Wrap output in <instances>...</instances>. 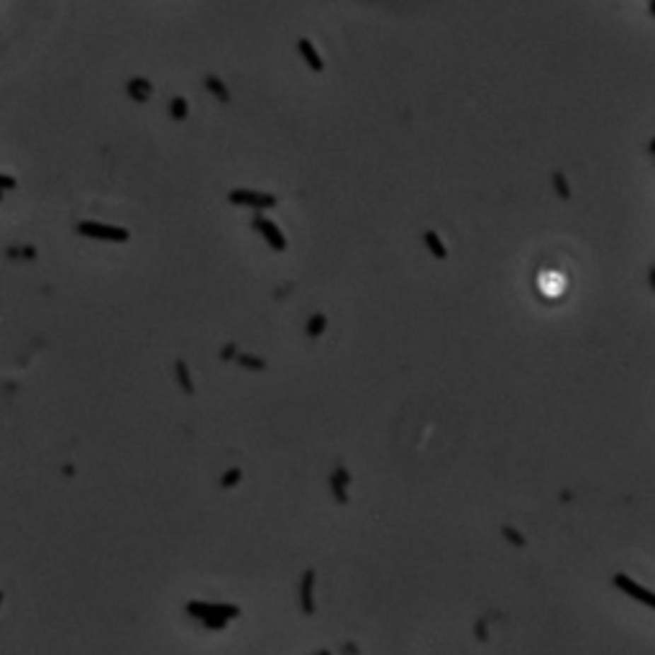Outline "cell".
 <instances>
[{
    "label": "cell",
    "instance_id": "obj_1",
    "mask_svg": "<svg viewBox=\"0 0 655 655\" xmlns=\"http://www.w3.org/2000/svg\"><path fill=\"white\" fill-rule=\"evenodd\" d=\"M187 615H192L195 620H200L202 625L210 630H223L228 622L241 615V607H238V604H223V602H190Z\"/></svg>",
    "mask_w": 655,
    "mask_h": 655
},
{
    "label": "cell",
    "instance_id": "obj_2",
    "mask_svg": "<svg viewBox=\"0 0 655 655\" xmlns=\"http://www.w3.org/2000/svg\"><path fill=\"white\" fill-rule=\"evenodd\" d=\"M74 231H77L82 238H90V241H105V243L131 241V231H128V228L113 226V223H103V221H80L74 226Z\"/></svg>",
    "mask_w": 655,
    "mask_h": 655
},
{
    "label": "cell",
    "instance_id": "obj_3",
    "mask_svg": "<svg viewBox=\"0 0 655 655\" xmlns=\"http://www.w3.org/2000/svg\"><path fill=\"white\" fill-rule=\"evenodd\" d=\"M228 202L236 207H251V210H269L279 205V197L272 192H259L251 187H236L228 192Z\"/></svg>",
    "mask_w": 655,
    "mask_h": 655
},
{
    "label": "cell",
    "instance_id": "obj_4",
    "mask_svg": "<svg viewBox=\"0 0 655 655\" xmlns=\"http://www.w3.org/2000/svg\"><path fill=\"white\" fill-rule=\"evenodd\" d=\"M251 226H254L256 233L267 241V246H272L274 251H287V236L282 233V228L277 226L272 218H267L264 213H256L254 218H251Z\"/></svg>",
    "mask_w": 655,
    "mask_h": 655
},
{
    "label": "cell",
    "instance_id": "obj_5",
    "mask_svg": "<svg viewBox=\"0 0 655 655\" xmlns=\"http://www.w3.org/2000/svg\"><path fill=\"white\" fill-rule=\"evenodd\" d=\"M615 586L620 589L622 594H627L630 599H635V602L655 609V591H650V589H645L642 584H637L635 579H630V576H625V574H617Z\"/></svg>",
    "mask_w": 655,
    "mask_h": 655
},
{
    "label": "cell",
    "instance_id": "obj_6",
    "mask_svg": "<svg viewBox=\"0 0 655 655\" xmlns=\"http://www.w3.org/2000/svg\"><path fill=\"white\" fill-rule=\"evenodd\" d=\"M297 54H300L302 62H305L313 72H323V69H325V62H323L320 52H318V47H315L308 36H300V39H297Z\"/></svg>",
    "mask_w": 655,
    "mask_h": 655
},
{
    "label": "cell",
    "instance_id": "obj_7",
    "mask_svg": "<svg viewBox=\"0 0 655 655\" xmlns=\"http://www.w3.org/2000/svg\"><path fill=\"white\" fill-rule=\"evenodd\" d=\"M300 609L302 615H315V571H305L300 579Z\"/></svg>",
    "mask_w": 655,
    "mask_h": 655
},
{
    "label": "cell",
    "instance_id": "obj_8",
    "mask_svg": "<svg viewBox=\"0 0 655 655\" xmlns=\"http://www.w3.org/2000/svg\"><path fill=\"white\" fill-rule=\"evenodd\" d=\"M126 93L134 103H149L151 95H154V82L146 80V77H131L126 85Z\"/></svg>",
    "mask_w": 655,
    "mask_h": 655
},
{
    "label": "cell",
    "instance_id": "obj_9",
    "mask_svg": "<svg viewBox=\"0 0 655 655\" xmlns=\"http://www.w3.org/2000/svg\"><path fill=\"white\" fill-rule=\"evenodd\" d=\"M202 85H205V90L210 95H213L218 103H231V90L226 87V82L218 77V74H205V80H202Z\"/></svg>",
    "mask_w": 655,
    "mask_h": 655
},
{
    "label": "cell",
    "instance_id": "obj_10",
    "mask_svg": "<svg viewBox=\"0 0 655 655\" xmlns=\"http://www.w3.org/2000/svg\"><path fill=\"white\" fill-rule=\"evenodd\" d=\"M422 241H425V248H428L435 259H441V261L448 259L451 251H448V246L443 243L441 236H438V231H425V233H422Z\"/></svg>",
    "mask_w": 655,
    "mask_h": 655
},
{
    "label": "cell",
    "instance_id": "obj_11",
    "mask_svg": "<svg viewBox=\"0 0 655 655\" xmlns=\"http://www.w3.org/2000/svg\"><path fill=\"white\" fill-rule=\"evenodd\" d=\"M174 376H177V384H180L182 392H185V395H192V392H195V381H192V376H190L187 364L182 361V359H177V361H174Z\"/></svg>",
    "mask_w": 655,
    "mask_h": 655
},
{
    "label": "cell",
    "instance_id": "obj_12",
    "mask_svg": "<svg viewBox=\"0 0 655 655\" xmlns=\"http://www.w3.org/2000/svg\"><path fill=\"white\" fill-rule=\"evenodd\" d=\"M169 115H172V121H177V123H182L190 115V105L182 95H174L172 98V103H169Z\"/></svg>",
    "mask_w": 655,
    "mask_h": 655
},
{
    "label": "cell",
    "instance_id": "obj_13",
    "mask_svg": "<svg viewBox=\"0 0 655 655\" xmlns=\"http://www.w3.org/2000/svg\"><path fill=\"white\" fill-rule=\"evenodd\" d=\"M325 328H328V318L323 313H315L308 320V325H305V333H308L310 338H320V335L325 333Z\"/></svg>",
    "mask_w": 655,
    "mask_h": 655
},
{
    "label": "cell",
    "instance_id": "obj_14",
    "mask_svg": "<svg viewBox=\"0 0 655 655\" xmlns=\"http://www.w3.org/2000/svg\"><path fill=\"white\" fill-rule=\"evenodd\" d=\"M346 484H348V471H346V468H335V474L330 476V487H333L338 502H346V494H343Z\"/></svg>",
    "mask_w": 655,
    "mask_h": 655
},
{
    "label": "cell",
    "instance_id": "obj_15",
    "mask_svg": "<svg viewBox=\"0 0 655 655\" xmlns=\"http://www.w3.org/2000/svg\"><path fill=\"white\" fill-rule=\"evenodd\" d=\"M236 361L241 364V366L251 369V371H264V369H267V361H264V359H259V356H251V354H238V356H236Z\"/></svg>",
    "mask_w": 655,
    "mask_h": 655
},
{
    "label": "cell",
    "instance_id": "obj_16",
    "mask_svg": "<svg viewBox=\"0 0 655 655\" xmlns=\"http://www.w3.org/2000/svg\"><path fill=\"white\" fill-rule=\"evenodd\" d=\"M238 479H241V468H231V471H228V476H223V479H221V487H226V489L233 487Z\"/></svg>",
    "mask_w": 655,
    "mask_h": 655
},
{
    "label": "cell",
    "instance_id": "obj_17",
    "mask_svg": "<svg viewBox=\"0 0 655 655\" xmlns=\"http://www.w3.org/2000/svg\"><path fill=\"white\" fill-rule=\"evenodd\" d=\"M16 185H18V182H16V177H11V174H0V190H3V192H8V190H16Z\"/></svg>",
    "mask_w": 655,
    "mask_h": 655
},
{
    "label": "cell",
    "instance_id": "obj_18",
    "mask_svg": "<svg viewBox=\"0 0 655 655\" xmlns=\"http://www.w3.org/2000/svg\"><path fill=\"white\" fill-rule=\"evenodd\" d=\"M502 530H504V538H507V540L517 543V545H525V540H522L520 535H517V530H515V528H502Z\"/></svg>",
    "mask_w": 655,
    "mask_h": 655
},
{
    "label": "cell",
    "instance_id": "obj_19",
    "mask_svg": "<svg viewBox=\"0 0 655 655\" xmlns=\"http://www.w3.org/2000/svg\"><path fill=\"white\" fill-rule=\"evenodd\" d=\"M233 356H236V346H233V343H228V346H223L221 359H233Z\"/></svg>",
    "mask_w": 655,
    "mask_h": 655
},
{
    "label": "cell",
    "instance_id": "obj_20",
    "mask_svg": "<svg viewBox=\"0 0 655 655\" xmlns=\"http://www.w3.org/2000/svg\"><path fill=\"white\" fill-rule=\"evenodd\" d=\"M320 655H330V653H328V650H323V653H320Z\"/></svg>",
    "mask_w": 655,
    "mask_h": 655
}]
</instances>
